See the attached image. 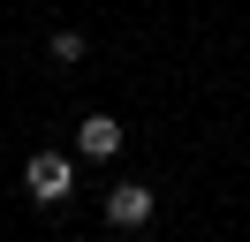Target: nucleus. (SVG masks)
Wrapping results in <instances>:
<instances>
[{"instance_id":"obj_4","label":"nucleus","mask_w":250,"mask_h":242,"mask_svg":"<svg viewBox=\"0 0 250 242\" xmlns=\"http://www.w3.org/2000/svg\"><path fill=\"white\" fill-rule=\"evenodd\" d=\"M53 60H83V30H53Z\"/></svg>"},{"instance_id":"obj_5","label":"nucleus","mask_w":250,"mask_h":242,"mask_svg":"<svg viewBox=\"0 0 250 242\" xmlns=\"http://www.w3.org/2000/svg\"><path fill=\"white\" fill-rule=\"evenodd\" d=\"M243 159H250V136H243Z\"/></svg>"},{"instance_id":"obj_2","label":"nucleus","mask_w":250,"mask_h":242,"mask_svg":"<svg viewBox=\"0 0 250 242\" xmlns=\"http://www.w3.org/2000/svg\"><path fill=\"white\" fill-rule=\"evenodd\" d=\"M144 220H152V189H144V182H114L106 189V227L129 235V227H144Z\"/></svg>"},{"instance_id":"obj_1","label":"nucleus","mask_w":250,"mask_h":242,"mask_svg":"<svg viewBox=\"0 0 250 242\" xmlns=\"http://www.w3.org/2000/svg\"><path fill=\"white\" fill-rule=\"evenodd\" d=\"M23 189H31L38 204H61V197L76 189V159H68V151H38V159L23 166Z\"/></svg>"},{"instance_id":"obj_3","label":"nucleus","mask_w":250,"mask_h":242,"mask_svg":"<svg viewBox=\"0 0 250 242\" xmlns=\"http://www.w3.org/2000/svg\"><path fill=\"white\" fill-rule=\"evenodd\" d=\"M76 151H83V159H114V151H122V121H114V114H83Z\"/></svg>"}]
</instances>
